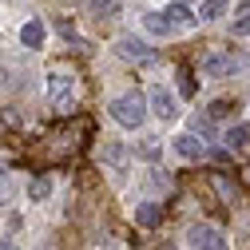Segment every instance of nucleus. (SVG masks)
I'll return each mask as SVG.
<instances>
[{
	"instance_id": "nucleus-24",
	"label": "nucleus",
	"mask_w": 250,
	"mask_h": 250,
	"mask_svg": "<svg viewBox=\"0 0 250 250\" xmlns=\"http://www.w3.org/2000/svg\"><path fill=\"white\" fill-rule=\"evenodd\" d=\"M8 87H12V72L0 68V91H8Z\"/></svg>"
},
{
	"instance_id": "nucleus-23",
	"label": "nucleus",
	"mask_w": 250,
	"mask_h": 250,
	"mask_svg": "<svg viewBox=\"0 0 250 250\" xmlns=\"http://www.w3.org/2000/svg\"><path fill=\"white\" fill-rule=\"evenodd\" d=\"M183 96H195V80H191V72H183Z\"/></svg>"
},
{
	"instance_id": "nucleus-21",
	"label": "nucleus",
	"mask_w": 250,
	"mask_h": 250,
	"mask_svg": "<svg viewBox=\"0 0 250 250\" xmlns=\"http://www.w3.org/2000/svg\"><path fill=\"white\" fill-rule=\"evenodd\" d=\"M139 155H143V159H159V139H143Z\"/></svg>"
},
{
	"instance_id": "nucleus-18",
	"label": "nucleus",
	"mask_w": 250,
	"mask_h": 250,
	"mask_svg": "<svg viewBox=\"0 0 250 250\" xmlns=\"http://www.w3.org/2000/svg\"><path fill=\"white\" fill-rule=\"evenodd\" d=\"M91 8H96L100 16H115V12H119V4H115V0H91Z\"/></svg>"
},
{
	"instance_id": "nucleus-2",
	"label": "nucleus",
	"mask_w": 250,
	"mask_h": 250,
	"mask_svg": "<svg viewBox=\"0 0 250 250\" xmlns=\"http://www.w3.org/2000/svg\"><path fill=\"white\" fill-rule=\"evenodd\" d=\"M242 68H250V60H246V56H234L230 48H214V52H207V56L199 60V72L210 76V80L234 76V72H242Z\"/></svg>"
},
{
	"instance_id": "nucleus-6",
	"label": "nucleus",
	"mask_w": 250,
	"mask_h": 250,
	"mask_svg": "<svg viewBox=\"0 0 250 250\" xmlns=\"http://www.w3.org/2000/svg\"><path fill=\"white\" fill-rule=\"evenodd\" d=\"M147 104H151V111L159 115L163 123H171V119L179 115V104H175V96H171L167 87H151V91H147Z\"/></svg>"
},
{
	"instance_id": "nucleus-3",
	"label": "nucleus",
	"mask_w": 250,
	"mask_h": 250,
	"mask_svg": "<svg viewBox=\"0 0 250 250\" xmlns=\"http://www.w3.org/2000/svg\"><path fill=\"white\" fill-rule=\"evenodd\" d=\"M187 242H191V250H230L223 230L210 227V223H195L191 230H187Z\"/></svg>"
},
{
	"instance_id": "nucleus-17",
	"label": "nucleus",
	"mask_w": 250,
	"mask_h": 250,
	"mask_svg": "<svg viewBox=\"0 0 250 250\" xmlns=\"http://www.w3.org/2000/svg\"><path fill=\"white\" fill-rule=\"evenodd\" d=\"M104 155H107V163H115V167H119L123 159H127V151H123L119 143H107V147H104Z\"/></svg>"
},
{
	"instance_id": "nucleus-1",
	"label": "nucleus",
	"mask_w": 250,
	"mask_h": 250,
	"mask_svg": "<svg viewBox=\"0 0 250 250\" xmlns=\"http://www.w3.org/2000/svg\"><path fill=\"white\" fill-rule=\"evenodd\" d=\"M111 119L119 123V127H139V123L147 119V96H139V91H123V96H115L107 104Z\"/></svg>"
},
{
	"instance_id": "nucleus-7",
	"label": "nucleus",
	"mask_w": 250,
	"mask_h": 250,
	"mask_svg": "<svg viewBox=\"0 0 250 250\" xmlns=\"http://www.w3.org/2000/svg\"><path fill=\"white\" fill-rule=\"evenodd\" d=\"M135 223H139L143 230H155V227L163 223V207H159V203H139V207H135Z\"/></svg>"
},
{
	"instance_id": "nucleus-15",
	"label": "nucleus",
	"mask_w": 250,
	"mask_h": 250,
	"mask_svg": "<svg viewBox=\"0 0 250 250\" xmlns=\"http://www.w3.org/2000/svg\"><path fill=\"white\" fill-rule=\"evenodd\" d=\"M191 135H195V139H199V135H203V139H210V135H214V123H210L207 115H203V119L195 115V123H191Z\"/></svg>"
},
{
	"instance_id": "nucleus-19",
	"label": "nucleus",
	"mask_w": 250,
	"mask_h": 250,
	"mask_svg": "<svg viewBox=\"0 0 250 250\" xmlns=\"http://www.w3.org/2000/svg\"><path fill=\"white\" fill-rule=\"evenodd\" d=\"M223 115H230V104H227V100L210 104V111H207V119H210V123H214V119H223Z\"/></svg>"
},
{
	"instance_id": "nucleus-22",
	"label": "nucleus",
	"mask_w": 250,
	"mask_h": 250,
	"mask_svg": "<svg viewBox=\"0 0 250 250\" xmlns=\"http://www.w3.org/2000/svg\"><path fill=\"white\" fill-rule=\"evenodd\" d=\"M8 195H12V179H8L4 167H0V203H8Z\"/></svg>"
},
{
	"instance_id": "nucleus-25",
	"label": "nucleus",
	"mask_w": 250,
	"mask_h": 250,
	"mask_svg": "<svg viewBox=\"0 0 250 250\" xmlns=\"http://www.w3.org/2000/svg\"><path fill=\"white\" fill-rule=\"evenodd\" d=\"M0 250H16V246H12V242H4V238H0Z\"/></svg>"
},
{
	"instance_id": "nucleus-8",
	"label": "nucleus",
	"mask_w": 250,
	"mask_h": 250,
	"mask_svg": "<svg viewBox=\"0 0 250 250\" xmlns=\"http://www.w3.org/2000/svg\"><path fill=\"white\" fill-rule=\"evenodd\" d=\"M175 151L183 155V159H203V155H207V143H199L195 135H175Z\"/></svg>"
},
{
	"instance_id": "nucleus-9",
	"label": "nucleus",
	"mask_w": 250,
	"mask_h": 250,
	"mask_svg": "<svg viewBox=\"0 0 250 250\" xmlns=\"http://www.w3.org/2000/svg\"><path fill=\"white\" fill-rule=\"evenodd\" d=\"M44 36H48V28H44L40 20H28V24L20 28V44H24V48H40Z\"/></svg>"
},
{
	"instance_id": "nucleus-14",
	"label": "nucleus",
	"mask_w": 250,
	"mask_h": 250,
	"mask_svg": "<svg viewBox=\"0 0 250 250\" xmlns=\"http://www.w3.org/2000/svg\"><path fill=\"white\" fill-rule=\"evenodd\" d=\"M28 195H32V199H48L52 195V183L40 175V179H32V183H28Z\"/></svg>"
},
{
	"instance_id": "nucleus-10",
	"label": "nucleus",
	"mask_w": 250,
	"mask_h": 250,
	"mask_svg": "<svg viewBox=\"0 0 250 250\" xmlns=\"http://www.w3.org/2000/svg\"><path fill=\"white\" fill-rule=\"evenodd\" d=\"M163 16H167V24H171V28H191V24H195V12L187 8V4H171Z\"/></svg>"
},
{
	"instance_id": "nucleus-13",
	"label": "nucleus",
	"mask_w": 250,
	"mask_h": 250,
	"mask_svg": "<svg viewBox=\"0 0 250 250\" xmlns=\"http://www.w3.org/2000/svg\"><path fill=\"white\" fill-rule=\"evenodd\" d=\"M210 179H214V187H218V195H223L227 203H238V187H234V183H227V175H218V171H214Z\"/></svg>"
},
{
	"instance_id": "nucleus-20",
	"label": "nucleus",
	"mask_w": 250,
	"mask_h": 250,
	"mask_svg": "<svg viewBox=\"0 0 250 250\" xmlns=\"http://www.w3.org/2000/svg\"><path fill=\"white\" fill-rule=\"evenodd\" d=\"M230 32H234V36H250V12H242V16L230 24Z\"/></svg>"
},
{
	"instance_id": "nucleus-16",
	"label": "nucleus",
	"mask_w": 250,
	"mask_h": 250,
	"mask_svg": "<svg viewBox=\"0 0 250 250\" xmlns=\"http://www.w3.org/2000/svg\"><path fill=\"white\" fill-rule=\"evenodd\" d=\"M199 16L203 20H218V16H223V0H207V4L199 8Z\"/></svg>"
},
{
	"instance_id": "nucleus-12",
	"label": "nucleus",
	"mask_w": 250,
	"mask_h": 250,
	"mask_svg": "<svg viewBox=\"0 0 250 250\" xmlns=\"http://www.w3.org/2000/svg\"><path fill=\"white\" fill-rule=\"evenodd\" d=\"M143 28H147V32H155V36H171V32H175L163 12H147V16H143Z\"/></svg>"
},
{
	"instance_id": "nucleus-11",
	"label": "nucleus",
	"mask_w": 250,
	"mask_h": 250,
	"mask_svg": "<svg viewBox=\"0 0 250 250\" xmlns=\"http://www.w3.org/2000/svg\"><path fill=\"white\" fill-rule=\"evenodd\" d=\"M246 143H250V123H234L227 131V151H242Z\"/></svg>"
},
{
	"instance_id": "nucleus-26",
	"label": "nucleus",
	"mask_w": 250,
	"mask_h": 250,
	"mask_svg": "<svg viewBox=\"0 0 250 250\" xmlns=\"http://www.w3.org/2000/svg\"><path fill=\"white\" fill-rule=\"evenodd\" d=\"M238 8H242V12H250V0H242V4H238Z\"/></svg>"
},
{
	"instance_id": "nucleus-4",
	"label": "nucleus",
	"mask_w": 250,
	"mask_h": 250,
	"mask_svg": "<svg viewBox=\"0 0 250 250\" xmlns=\"http://www.w3.org/2000/svg\"><path fill=\"white\" fill-rule=\"evenodd\" d=\"M48 100H52V111L68 115L72 111V76H64V72L48 76Z\"/></svg>"
},
{
	"instance_id": "nucleus-5",
	"label": "nucleus",
	"mask_w": 250,
	"mask_h": 250,
	"mask_svg": "<svg viewBox=\"0 0 250 250\" xmlns=\"http://www.w3.org/2000/svg\"><path fill=\"white\" fill-rule=\"evenodd\" d=\"M115 52L123 60H131V64H155V48H147L139 36H119L115 40Z\"/></svg>"
}]
</instances>
